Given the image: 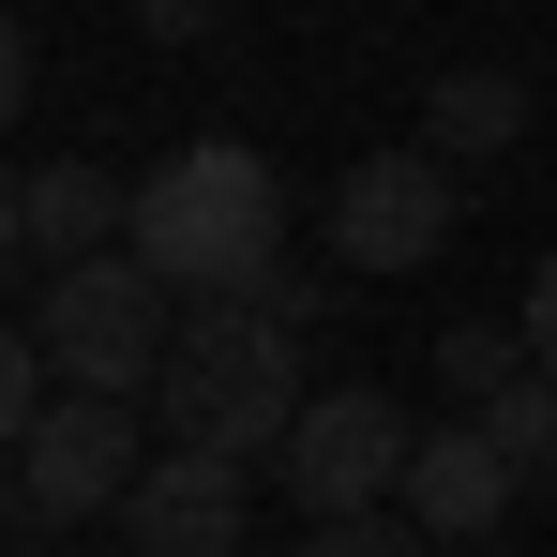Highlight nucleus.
Wrapping results in <instances>:
<instances>
[{"instance_id": "1", "label": "nucleus", "mask_w": 557, "mask_h": 557, "mask_svg": "<svg viewBox=\"0 0 557 557\" xmlns=\"http://www.w3.org/2000/svg\"><path fill=\"white\" fill-rule=\"evenodd\" d=\"M301 317L286 301H257V286H226V301H196L182 332H166V376H151V407H166V437H196V453L226 467H272L286 422H301Z\"/></svg>"}, {"instance_id": "2", "label": "nucleus", "mask_w": 557, "mask_h": 557, "mask_svg": "<svg viewBox=\"0 0 557 557\" xmlns=\"http://www.w3.org/2000/svg\"><path fill=\"white\" fill-rule=\"evenodd\" d=\"M121 242L182 286V301H226V286H257L286 257V166L242 151V136H196V151H166V166L136 182V226H121Z\"/></svg>"}, {"instance_id": "3", "label": "nucleus", "mask_w": 557, "mask_h": 557, "mask_svg": "<svg viewBox=\"0 0 557 557\" xmlns=\"http://www.w3.org/2000/svg\"><path fill=\"white\" fill-rule=\"evenodd\" d=\"M182 286L151 272L136 242H106V257H76V272H46V301H30V332H46V362L76 376V392H151L166 376V317Z\"/></svg>"}, {"instance_id": "4", "label": "nucleus", "mask_w": 557, "mask_h": 557, "mask_svg": "<svg viewBox=\"0 0 557 557\" xmlns=\"http://www.w3.org/2000/svg\"><path fill=\"white\" fill-rule=\"evenodd\" d=\"M407 453H422V422H407L376 376H332V392H301L272 482L301 497V528H317V512H392V497H407Z\"/></svg>"}, {"instance_id": "5", "label": "nucleus", "mask_w": 557, "mask_h": 557, "mask_svg": "<svg viewBox=\"0 0 557 557\" xmlns=\"http://www.w3.org/2000/svg\"><path fill=\"white\" fill-rule=\"evenodd\" d=\"M151 392H61L30 437H15V512L30 528H121V482L151 467Z\"/></svg>"}, {"instance_id": "6", "label": "nucleus", "mask_w": 557, "mask_h": 557, "mask_svg": "<svg viewBox=\"0 0 557 557\" xmlns=\"http://www.w3.org/2000/svg\"><path fill=\"white\" fill-rule=\"evenodd\" d=\"M453 182L467 166H437L422 136H407V151H362V166L332 182V257L362 286L376 272H437V257H453Z\"/></svg>"}, {"instance_id": "7", "label": "nucleus", "mask_w": 557, "mask_h": 557, "mask_svg": "<svg viewBox=\"0 0 557 557\" xmlns=\"http://www.w3.org/2000/svg\"><path fill=\"white\" fill-rule=\"evenodd\" d=\"M242 482H257V467L166 437V453L121 482V557H242Z\"/></svg>"}, {"instance_id": "8", "label": "nucleus", "mask_w": 557, "mask_h": 557, "mask_svg": "<svg viewBox=\"0 0 557 557\" xmlns=\"http://www.w3.org/2000/svg\"><path fill=\"white\" fill-rule=\"evenodd\" d=\"M512 497H528V467L497 453L482 422H422V453H407V497H392V512H422L437 543L482 557V528H512Z\"/></svg>"}, {"instance_id": "9", "label": "nucleus", "mask_w": 557, "mask_h": 557, "mask_svg": "<svg viewBox=\"0 0 557 557\" xmlns=\"http://www.w3.org/2000/svg\"><path fill=\"white\" fill-rule=\"evenodd\" d=\"M512 136H528V76H512V61H453V76L422 91V151H437V166H497Z\"/></svg>"}, {"instance_id": "10", "label": "nucleus", "mask_w": 557, "mask_h": 557, "mask_svg": "<svg viewBox=\"0 0 557 557\" xmlns=\"http://www.w3.org/2000/svg\"><path fill=\"white\" fill-rule=\"evenodd\" d=\"M121 226H136L121 166H30V272H76V257H106Z\"/></svg>"}, {"instance_id": "11", "label": "nucleus", "mask_w": 557, "mask_h": 557, "mask_svg": "<svg viewBox=\"0 0 557 557\" xmlns=\"http://www.w3.org/2000/svg\"><path fill=\"white\" fill-rule=\"evenodd\" d=\"M467 422H482L497 453L528 467V482H557V376H543V362H528V376H497V392H482Z\"/></svg>"}, {"instance_id": "12", "label": "nucleus", "mask_w": 557, "mask_h": 557, "mask_svg": "<svg viewBox=\"0 0 557 557\" xmlns=\"http://www.w3.org/2000/svg\"><path fill=\"white\" fill-rule=\"evenodd\" d=\"M437 376H453V407H482L497 376H528V317H453L437 332Z\"/></svg>"}, {"instance_id": "13", "label": "nucleus", "mask_w": 557, "mask_h": 557, "mask_svg": "<svg viewBox=\"0 0 557 557\" xmlns=\"http://www.w3.org/2000/svg\"><path fill=\"white\" fill-rule=\"evenodd\" d=\"M301 557H437V528H422V512H317Z\"/></svg>"}, {"instance_id": "14", "label": "nucleus", "mask_w": 557, "mask_h": 557, "mask_svg": "<svg viewBox=\"0 0 557 557\" xmlns=\"http://www.w3.org/2000/svg\"><path fill=\"white\" fill-rule=\"evenodd\" d=\"M46 332H0V467H15V437H30V422H46Z\"/></svg>"}, {"instance_id": "15", "label": "nucleus", "mask_w": 557, "mask_h": 557, "mask_svg": "<svg viewBox=\"0 0 557 557\" xmlns=\"http://www.w3.org/2000/svg\"><path fill=\"white\" fill-rule=\"evenodd\" d=\"M136 30H151V46H211V30H226V0H136Z\"/></svg>"}, {"instance_id": "16", "label": "nucleus", "mask_w": 557, "mask_h": 557, "mask_svg": "<svg viewBox=\"0 0 557 557\" xmlns=\"http://www.w3.org/2000/svg\"><path fill=\"white\" fill-rule=\"evenodd\" d=\"M512 317H528V362L557 376V257H543V272H528V301H512Z\"/></svg>"}, {"instance_id": "17", "label": "nucleus", "mask_w": 557, "mask_h": 557, "mask_svg": "<svg viewBox=\"0 0 557 557\" xmlns=\"http://www.w3.org/2000/svg\"><path fill=\"white\" fill-rule=\"evenodd\" d=\"M30 76H46V61H30V30L0 15V136H15V106H30Z\"/></svg>"}, {"instance_id": "18", "label": "nucleus", "mask_w": 557, "mask_h": 557, "mask_svg": "<svg viewBox=\"0 0 557 557\" xmlns=\"http://www.w3.org/2000/svg\"><path fill=\"white\" fill-rule=\"evenodd\" d=\"M0 257H30V166H0Z\"/></svg>"}]
</instances>
